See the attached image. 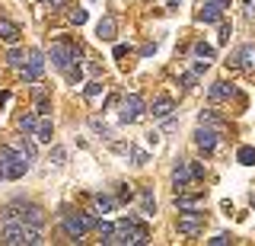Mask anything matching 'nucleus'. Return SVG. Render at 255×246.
<instances>
[{"label": "nucleus", "instance_id": "obj_32", "mask_svg": "<svg viewBox=\"0 0 255 246\" xmlns=\"http://www.w3.org/2000/svg\"><path fill=\"white\" fill-rule=\"evenodd\" d=\"M207 243H211V246H227V243H230V237H227V234H217V237H211Z\"/></svg>", "mask_w": 255, "mask_h": 246}, {"label": "nucleus", "instance_id": "obj_9", "mask_svg": "<svg viewBox=\"0 0 255 246\" xmlns=\"http://www.w3.org/2000/svg\"><path fill=\"white\" fill-rule=\"evenodd\" d=\"M42 70H45V51H29V64L22 67V80L26 83H35L38 77H42Z\"/></svg>", "mask_w": 255, "mask_h": 246}, {"label": "nucleus", "instance_id": "obj_26", "mask_svg": "<svg viewBox=\"0 0 255 246\" xmlns=\"http://www.w3.org/2000/svg\"><path fill=\"white\" fill-rule=\"evenodd\" d=\"M195 54H198V58H204V61H214V48H211V45H204V42L195 45Z\"/></svg>", "mask_w": 255, "mask_h": 246}, {"label": "nucleus", "instance_id": "obj_24", "mask_svg": "<svg viewBox=\"0 0 255 246\" xmlns=\"http://www.w3.org/2000/svg\"><path fill=\"white\" fill-rule=\"evenodd\" d=\"M96 230H99L102 243H109V240H112V234H115V224H112V221H99V224H96Z\"/></svg>", "mask_w": 255, "mask_h": 246}, {"label": "nucleus", "instance_id": "obj_39", "mask_svg": "<svg viewBox=\"0 0 255 246\" xmlns=\"http://www.w3.org/2000/svg\"><path fill=\"white\" fill-rule=\"evenodd\" d=\"M128 54V45H115V58H125Z\"/></svg>", "mask_w": 255, "mask_h": 246}, {"label": "nucleus", "instance_id": "obj_28", "mask_svg": "<svg viewBox=\"0 0 255 246\" xmlns=\"http://www.w3.org/2000/svg\"><path fill=\"white\" fill-rule=\"evenodd\" d=\"M131 157H134V163H137V166H143V163L150 160V157H147V150H137V147H131Z\"/></svg>", "mask_w": 255, "mask_h": 246}, {"label": "nucleus", "instance_id": "obj_42", "mask_svg": "<svg viewBox=\"0 0 255 246\" xmlns=\"http://www.w3.org/2000/svg\"><path fill=\"white\" fill-rule=\"evenodd\" d=\"M220 3H227V6H230V0H220Z\"/></svg>", "mask_w": 255, "mask_h": 246}, {"label": "nucleus", "instance_id": "obj_31", "mask_svg": "<svg viewBox=\"0 0 255 246\" xmlns=\"http://www.w3.org/2000/svg\"><path fill=\"white\" fill-rule=\"evenodd\" d=\"M230 35H233V29H230L227 22H223V26H220V38H217V42H220V45H227V42H230Z\"/></svg>", "mask_w": 255, "mask_h": 246}, {"label": "nucleus", "instance_id": "obj_5", "mask_svg": "<svg viewBox=\"0 0 255 246\" xmlns=\"http://www.w3.org/2000/svg\"><path fill=\"white\" fill-rule=\"evenodd\" d=\"M191 182H198L195 179V170H191V160H179V163L172 166V186H175V192H188Z\"/></svg>", "mask_w": 255, "mask_h": 246}, {"label": "nucleus", "instance_id": "obj_25", "mask_svg": "<svg viewBox=\"0 0 255 246\" xmlns=\"http://www.w3.org/2000/svg\"><path fill=\"white\" fill-rule=\"evenodd\" d=\"M22 61H26V54H22L19 48H10V54H6V64H10V67H22Z\"/></svg>", "mask_w": 255, "mask_h": 246}, {"label": "nucleus", "instance_id": "obj_41", "mask_svg": "<svg viewBox=\"0 0 255 246\" xmlns=\"http://www.w3.org/2000/svg\"><path fill=\"white\" fill-rule=\"evenodd\" d=\"M166 3H169V10H175V6H179L182 0H166Z\"/></svg>", "mask_w": 255, "mask_h": 246}, {"label": "nucleus", "instance_id": "obj_16", "mask_svg": "<svg viewBox=\"0 0 255 246\" xmlns=\"http://www.w3.org/2000/svg\"><path fill=\"white\" fill-rule=\"evenodd\" d=\"M172 109H175V102H172L169 96H159V99L153 102V118H169Z\"/></svg>", "mask_w": 255, "mask_h": 246}, {"label": "nucleus", "instance_id": "obj_35", "mask_svg": "<svg viewBox=\"0 0 255 246\" xmlns=\"http://www.w3.org/2000/svg\"><path fill=\"white\" fill-rule=\"evenodd\" d=\"M182 83H185V86H188V90H191V86H195V83H198V74H185V77H182Z\"/></svg>", "mask_w": 255, "mask_h": 246}, {"label": "nucleus", "instance_id": "obj_12", "mask_svg": "<svg viewBox=\"0 0 255 246\" xmlns=\"http://www.w3.org/2000/svg\"><path fill=\"white\" fill-rule=\"evenodd\" d=\"M19 26H16V22H10V19H0V38H3L6 45H16L19 42Z\"/></svg>", "mask_w": 255, "mask_h": 246}, {"label": "nucleus", "instance_id": "obj_15", "mask_svg": "<svg viewBox=\"0 0 255 246\" xmlns=\"http://www.w3.org/2000/svg\"><path fill=\"white\" fill-rule=\"evenodd\" d=\"M233 86H230V83H223V80H217V83H211V90H207V96H211L214 102H220V99H230V96H233Z\"/></svg>", "mask_w": 255, "mask_h": 246}, {"label": "nucleus", "instance_id": "obj_37", "mask_svg": "<svg viewBox=\"0 0 255 246\" xmlns=\"http://www.w3.org/2000/svg\"><path fill=\"white\" fill-rule=\"evenodd\" d=\"M175 128H179V122H175V118H166V122H163V131H175Z\"/></svg>", "mask_w": 255, "mask_h": 246}, {"label": "nucleus", "instance_id": "obj_18", "mask_svg": "<svg viewBox=\"0 0 255 246\" xmlns=\"http://www.w3.org/2000/svg\"><path fill=\"white\" fill-rule=\"evenodd\" d=\"M35 112L38 115H48V112H51V99H48V93L42 90V86H35Z\"/></svg>", "mask_w": 255, "mask_h": 246}, {"label": "nucleus", "instance_id": "obj_33", "mask_svg": "<svg viewBox=\"0 0 255 246\" xmlns=\"http://www.w3.org/2000/svg\"><path fill=\"white\" fill-rule=\"evenodd\" d=\"M112 150H115V154H131V144H122V141H115V144H112Z\"/></svg>", "mask_w": 255, "mask_h": 246}, {"label": "nucleus", "instance_id": "obj_13", "mask_svg": "<svg viewBox=\"0 0 255 246\" xmlns=\"http://www.w3.org/2000/svg\"><path fill=\"white\" fill-rule=\"evenodd\" d=\"M51 134H54L51 118L42 115V118H38V128H35V141H42V144H51Z\"/></svg>", "mask_w": 255, "mask_h": 246}, {"label": "nucleus", "instance_id": "obj_14", "mask_svg": "<svg viewBox=\"0 0 255 246\" xmlns=\"http://www.w3.org/2000/svg\"><path fill=\"white\" fill-rule=\"evenodd\" d=\"M96 38H102V42H112V38H115V19H112V16H102L99 26H96Z\"/></svg>", "mask_w": 255, "mask_h": 246}, {"label": "nucleus", "instance_id": "obj_27", "mask_svg": "<svg viewBox=\"0 0 255 246\" xmlns=\"http://www.w3.org/2000/svg\"><path fill=\"white\" fill-rule=\"evenodd\" d=\"M64 160H67V150H64V147H54V150H51V163L61 166Z\"/></svg>", "mask_w": 255, "mask_h": 246}, {"label": "nucleus", "instance_id": "obj_36", "mask_svg": "<svg viewBox=\"0 0 255 246\" xmlns=\"http://www.w3.org/2000/svg\"><path fill=\"white\" fill-rule=\"evenodd\" d=\"M118 198H122V202H131V198H134V192H131V186H122V195H118Z\"/></svg>", "mask_w": 255, "mask_h": 246}, {"label": "nucleus", "instance_id": "obj_3", "mask_svg": "<svg viewBox=\"0 0 255 246\" xmlns=\"http://www.w3.org/2000/svg\"><path fill=\"white\" fill-rule=\"evenodd\" d=\"M74 61H80V48L77 45H70V42H54L51 45V64L58 67V70H64V67H70Z\"/></svg>", "mask_w": 255, "mask_h": 246}, {"label": "nucleus", "instance_id": "obj_40", "mask_svg": "<svg viewBox=\"0 0 255 246\" xmlns=\"http://www.w3.org/2000/svg\"><path fill=\"white\" fill-rule=\"evenodd\" d=\"M45 3H51L54 10H61V6H67V0H45Z\"/></svg>", "mask_w": 255, "mask_h": 246}, {"label": "nucleus", "instance_id": "obj_7", "mask_svg": "<svg viewBox=\"0 0 255 246\" xmlns=\"http://www.w3.org/2000/svg\"><path fill=\"white\" fill-rule=\"evenodd\" d=\"M223 10H227V3H220V0H201V10H198V22H204V26L223 22Z\"/></svg>", "mask_w": 255, "mask_h": 246}, {"label": "nucleus", "instance_id": "obj_20", "mask_svg": "<svg viewBox=\"0 0 255 246\" xmlns=\"http://www.w3.org/2000/svg\"><path fill=\"white\" fill-rule=\"evenodd\" d=\"M16 125H19V131L35 134V128H38V118L32 115V112H26V115H19V118H16Z\"/></svg>", "mask_w": 255, "mask_h": 246}, {"label": "nucleus", "instance_id": "obj_4", "mask_svg": "<svg viewBox=\"0 0 255 246\" xmlns=\"http://www.w3.org/2000/svg\"><path fill=\"white\" fill-rule=\"evenodd\" d=\"M204 230V211L201 208H185V214H179V234L182 237H198Z\"/></svg>", "mask_w": 255, "mask_h": 246}, {"label": "nucleus", "instance_id": "obj_30", "mask_svg": "<svg viewBox=\"0 0 255 246\" xmlns=\"http://www.w3.org/2000/svg\"><path fill=\"white\" fill-rule=\"evenodd\" d=\"M102 93V83H86V99H96Z\"/></svg>", "mask_w": 255, "mask_h": 246}, {"label": "nucleus", "instance_id": "obj_19", "mask_svg": "<svg viewBox=\"0 0 255 246\" xmlns=\"http://www.w3.org/2000/svg\"><path fill=\"white\" fill-rule=\"evenodd\" d=\"M198 125H211V128H223V118L214 112V109H207V112H198Z\"/></svg>", "mask_w": 255, "mask_h": 246}, {"label": "nucleus", "instance_id": "obj_38", "mask_svg": "<svg viewBox=\"0 0 255 246\" xmlns=\"http://www.w3.org/2000/svg\"><path fill=\"white\" fill-rule=\"evenodd\" d=\"M147 144H150V147L159 144V131H150V134H147Z\"/></svg>", "mask_w": 255, "mask_h": 246}, {"label": "nucleus", "instance_id": "obj_2", "mask_svg": "<svg viewBox=\"0 0 255 246\" xmlns=\"http://www.w3.org/2000/svg\"><path fill=\"white\" fill-rule=\"evenodd\" d=\"M96 227V221L90 218V214H83V211H77V214H64V221H61V230L70 237V240H83L86 234Z\"/></svg>", "mask_w": 255, "mask_h": 246}, {"label": "nucleus", "instance_id": "obj_34", "mask_svg": "<svg viewBox=\"0 0 255 246\" xmlns=\"http://www.w3.org/2000/svg\"><path fill=\"white\" fill-rule=\"evenodd\" d=\"M93 131H99V134H106V138H109V134H112V131L106 128V125H102V122H99V118H93Z\"/></svg>", "mask_w": 255, "mask_h": 246}, {"label": "nucleus", "instance_id": "obj_17", "mask_svg": "<svg viewBox=\"0 0 255 246\" xmlns=\"http://www.w3.org/2000/svg\"><path fill=\"white\" fill-rule=\"evenodd\" d=\"M93 205H96V211H99V214H109V211H115V198H112V195H93Z\"/></svg>", "mask_w": 255, "mask_h": 246}, {"label": "nucleus", "instance_id": "obj_23", "mask_svg": "<svg viewBox=\"0 0 255 246\" xmlns=\"http://www.w3.org/2000/svg\"><path fill=\"white\" fill-rule=\"evenodd\" d=\"M61 74H64V77H67V80H70V83H74V86H77L80 80H83V70H80V64H77V61H74V64H70V67H64V70H61Z\"/></svg>", "mask_w": 255, "mask_h": 246}, {"label": "nucleus", "instance_id": "obj_10", "mask_svg": "<svg viewBox=\"0 0 255 246\" xmlns=\"http://www.w3.org/2000/svg\"><path fill=\"white\" fill-rule=\"evenodd\" d=\"M13 208H16V218H22L26 224H35V227H42V224H45V211L38 208V205H29V202H16Z\"/></svg>", "mask_w": 255, "mask_h": 246}, {"label": "nucleus", "instance_id": "obj_21", "mask_svg": "<svg viewBox=\"0 0 255 246\" xmlns=\"http://www.w3.org/2000/svg\"><path fill=\"white\" fill-rule=\"evenodd\" d=\"M140 205H143V214H147V218H153V214H156V198H153L150 189H143V192H140Z\"/></svg>", "mask_w": 255, "mask_h": 246}, {"label": "nucleus", "instance_id": "obj_1", "mask_svg": "<svg viewBox=\"0 0 255 246\" xmlns=\"http://www.w3.org/2000/svg\"><path fill=\"white\" fill-rule=\"evenodd\" d=\"M0 243H6V246H38L45 240H42V230L35 224H26L22 218H10L0 227Z\"/></svg>", "mask_w": 255, "mask_h": 246}, {"label": "nucleus", "instance_id": "obj_6", "mask_svg": "<svg viewBox=\"0 0 255 246\" xmlns=\"http://www.w3.org/2000/svg\"><path fill=\"white\" fill-rule=\"evenodd\" d=\"M195 144L204 150V154H214L220 144V128H211V125H198L195 131Z\"/></svg>", "mask_w": 255, "mask_h": 246}, {"label": "nucleus", "instance_id": "obj_29", "mask_svg": "<svg viewBox=\"0 0 255 246\" xmlns=\"http://www.w3.org/2000/svg\"><path fill=\"white\" fill-rule=\"evenodd\" d=\"M70 22H74V26H83V22H86V10H70Z\"/></svg>", "mask_w": 255, "mask_h": 246}, {"label": "nucleus", "instance_id": "obj_22", "mask_svg": "<svg viewBox=\"0 0 255 246\" xmlns=\"http://www.w3.org/2000/svg\"><path fill=\"white\" fill-rule=\"evenodd\" d=\"M236 160L243 163V166H255V147H249V144H243L236 150Z\"/></svg>", "mask_w": 255, "mask_h": 246}, {"label": "nucleus", "instance_id": "obj_8", "mask_svg": "<svg viewBox=\"0 0 255 246\" xmlns=\"http://www.w3.org/2000/svg\"><path fill=\"white\" fill-rule=\"evenodd\" d=\"M140 115H143V96H140V93L125 96V106H122V115H118V118H122L125 125H134Z\"/></svg>", "mask_w": 255, "mask_h": 246}, {"label": "nucleus", "instance_id": "obj_11", "mask_svg": "<svg viewBox=\"0 0 255 246\" xmlns=\"http://www.w3.org/2000/svg\"><path fill=\"white\" fill-rule=\"evenodd\" d=\"M236 64L243 70H255V45H243L236 51Z\"/></svg>", "mask_w": 255, "mask_h": 246}]
</instances>
